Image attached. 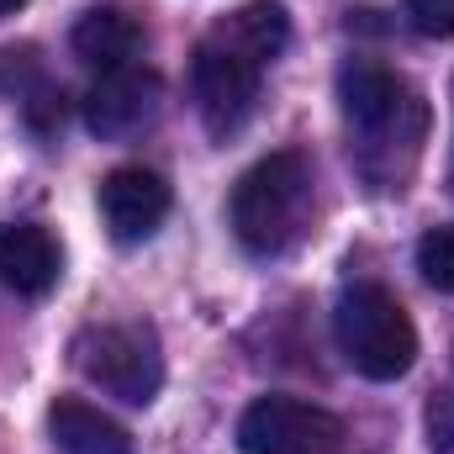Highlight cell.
I'll return each instance as SVG.
<instances>
[{
    "label": "cell",
    "mask_w": 454,
    "mask_h": 454,
    "mask_svg": "<svg viewBox=\"0 0 454 454\" xmlns=\"http://www.w3.org/2000/svg\"><path fill=\"white\" fill-rule=\"evenodd\" d=\"M74 364L90 386L127 407H148L164 386V348L148 323H101L74 339Z\"/></svg>",
    "instance_id": "obj_4"
},
{
    "label": "cell",
    "mask_w": 454,
    "mask_h": 454,
    "mask_svg": "<svg viewBox=\"0 0 454 454\" xmlns=\"http://www.w3.org/2000/svg\"><path fill=\"white\" fill-rule=\"evenodd\" d=\"M339 106L359 180L370 191H407L434 121L423 90L375 59H348L339 69Z\"/></svg>",
    "instance_id": "obj_1"
},
{
    "label": "cell",
    "mask_w": 454,
    "mask_h": 454,
    "mask_svg": "<svg viewBox=\"0 0 454 454\" xmlns=\"http://www.w3.org/2000/svg\"><path fill=\"white\" fill-rule=\"evenodd\" d=\"M27 0H0V16H11V11H21Z\"/></svg>",
    "instance_id": "obj_15"
},
{
    "label": "cell",
    "mask_w": 454,
    "mask_h": 454,
    "mask_svg": "<svg viewBox=\"0 0 454 454\" xmlns=\"http://www.w3.org/2000/svg\"><path fill=\"white\" fill-rule=\"evenodd\" d=\"M48 439L59 454H137L132 434L80 396H59L48 407Z\"/></svg>",
    "instance_id": "obj_11"
},
{
    "label": "cell",
    "mask_w": 454,
    "mask_h": 454,
    "mask_svg": "<svg viewBox=\"0 0 454 454\" xmlns=\"http://www.w3.org/2000/svg\"><path fill=\"white\" fill-rule=\"evenodd\" d=\"M264 59L259 53H248L227 27H217L201 48H196V59H191V90H196V112L207 121V132L212 137H232V132H243L248 127V116L259 106V80H264Z\"/></svg>",
    "instance_id": "obj_5"
},
{
    "label": "cell",
    "mask_w": 454,
    "mask_h": 454,
    "mask_svg": "<svg viewBox=\"0 0 454 454\" xmlns=\"http://www.w3.org/2000/svg\"><path fill=\"white\" fill-rule=\"evenodd\" d=\"M450 191H454V159H450Z\"/></svg>",
    "instance_id": "obj_16"
},
{
    "label": "cell",
    "mask_w": 454,
    "mask_h": 454,
    "mask_svg": "<svg viewBox=\"0 0 454 454\" xmlns=\"http://www.w3.org/2000/svg\"><path fill=\"white\" fill-rule=\"evenodd\" d=\"M418 270L434 291L454 296V227H428L418 238Z\"/></svg>",
    "instance_id": "obj_12"
},
{
    "label": "cell",
    "mask_w": 454,
    "mask_h": 454,
    "mask_svg": "<svg viewBox=\"0 0 454 454\" xmlns=\"http://www.w3.org/2000/svg\"><path fill=\"white\" fill-rule=\"evenodd\" d=\"M407 16L423 37H454V0H407Z\"/></svg>",
    "instance_id": "obj_14"
},
{
    "label": "cell",
    "mask_w": 454,
    "mask_h": 454,
    "mask_svg": "<svg viewBox=\"0 0 454 454\" xmlns=\"http://www.w3.org/2000/svg\"><path fill=\"white\" fill-rule=\"evenodd\" d=\"M238 450L243 454H339L343 423L301 396H259L238 418Z\"/></svg>",
    "instance_id": "obj_6"
},
{
    "label": "cell",
    "mask_w": 454,
    "mask_h": 454,
    "mask_svg": "<svg viewBox=\"0 0 454 454\" xmlns=\"http://www.w3.org/2000/svg\"><path fill=\"white\" fill-rule=\"evenodd\" d=\"M69 48H74L80 64L112 74V69H127V64L137 59V48H143V27H137V16H127L121 5H90V11L74 21Z\"/></svg>",
    "instance_id": "obj_10"
},
{
    "label": "cell",
    "mask_w": 454,
    "mask_h": 454,
    "mask_svg": "<svg viewBox=\"0 0 454 454\" xmlns=\"http://www.w3.org/2000/svg\"><path fill=\"white\" fill-rule=\"evenodd\" d=\"M333 333H339L343 359L364 375V380H402L412 364H418V328L407 317V307L375 286V280H359L348 286L333 307Z\"/></svg>",
    "instance_id": "obj_3"
},
{
    "label": "cell",
    "mask_w": 454,
    "mask_h": 454,
    "mask_svg": "<svg viewBox=\"0 0 454 454\" xmlns=\"http://www.w3.org/2000/svg\"><path fill=\"white\" fill-rule=\"evenodd\" d=\"M428 450L454 454V370L450 380L434 391V402H428Z\"/></svg>",
    "instance_id": "obj_13"
},
{
    "label": "cell",
    "mask_w": 454,
    "mask_h": 454,
    "mask_svg": "<svg viewBox=\"0 0 454 454\" xmlns=\"http://www.w3.org/2000/svg\"><path fill=\"white\" fill-rule=\"evenodd\" d=\"M164 112V80L153 69H112L90 85L85 96V127L101 137V143H127L137 132H148Z\"/></svg>",
    "instance_id": "obj_7"
},
{
    "label": "cell",
    "mask_w": 454,
    "mask_h": 454,
    "mask_svg": "<svg viewBox=\"0 0 454 454\" xmlns=\"http://www.w3.org/2000/svg\"><path fill=\"white\" fill-rule=\"evenodd\" d=\"M169 217V180L143 164H121L101 180V223L116 243H143Z\"/></svg>",
    "instance_id": "obj_8"
},
{
    "label": "cell",
    "mask_w": 454,
    "mask_h": 454,
    "mask_svg": "<svg viewBox=\"0 0 454 454\" xmlns=\"http://www.w3.org/2000/svg\"><path fill=\"white\" fill-rule=\"evenodd\" d=\"M64 275V248L37 223H0V280L16 296H48Z\"/></svg>",
    "instance_id": "obj_9"
},
{
    "label": "cell",
    "mask_w": 454,
    "mask_h": 454,
    "mask_svg": "<svg viewBox=\"0 0 454 454\" xmlns=\"http://www.w3.org/2000/svg\"><path fill=\"white\" fill-rule=\"evenodd\" d=\"M232 232L248 254L275 259L286 254L312 217V164L296 148L264 153L254 169H243V180L232 185Z\"/></svg>",
    "instance_id": "obj_2"
}]
</instances>
